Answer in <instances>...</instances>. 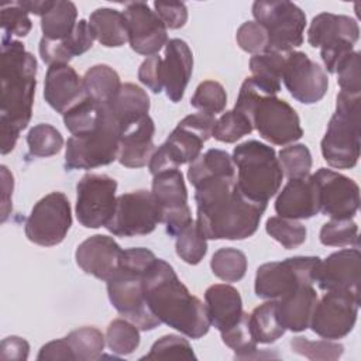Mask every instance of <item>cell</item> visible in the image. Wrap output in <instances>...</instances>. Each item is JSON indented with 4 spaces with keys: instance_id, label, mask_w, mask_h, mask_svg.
<instances>
[{
    "instance_id": "1",
    "label": "cell",
    "mask_w": 361,
    "mask_h": 361,
    "mask_svg": "<svg viewBox=\"0 0 361 361\" xmlns=\"http://www.w3.org/2000/svg\"><path fill=\"white\" fill-rule=\"evenodd\" d=\"M235 180L237 175H217L193 185L195 223L206 240H244L257 231L267 203L248 199Z\"/></svg>"
},
{
    "instance_id": "2",
    "label": "cell",
    "mask_w": 361,
    "mask_h": 361,
    "mask_svg": "<svg viewBox=\"0 0 361 361\" xmlns=\"http://www.w3.org/2000/svg\"><path fill=\"white\" fill-rule=\"evenodd\" d=\"M1 99L0 135L1 154L14 149L20 133L28 126L32 114L37 86V59L23 42L1 37Z\"/></svg>"
},
{
    "instance_id": "3",
    "label": "cell",
    "mask_w": 361,
    "mask_h": 361,
    "mask_svg": "<svg viewBox=\"0 0 361 361\" xmlns=\"http://www.w3.org/2000/svg\"><path fill=\"white\" fill-rule=\"evenodd\" d=\"M147 303L155 317L190 338L207 334L210 320L206 305L192 295L166 261L157 258L144 275Z\"/></svg>"
},
{
    "instance_id": "4",
    "label": "cell",
    "mask_w": 361,
    "mask_h": 361,
    "mask_svg": "<svg viewBox=\"0 0 361 361\" xmlns=\"http://www.w3.org/2000/svg\"><path fill=\"white\" fill-rule=\"evenodd\" d=\"M279 92L254 76L245 78L234 106L244 114L261 138L274 145H288L302 138L303 128L296 110Z\"/></svg>"
},
{
    "instance_id": "5",
    "label": "cell",
    "mask_w": 361,
    "mask_h": 361,
    "mask_svg": "<svg viewBox=\"0 0 361 361\" xmlns=\"http://www.w3.org/2000/svg\"><path fill=\"white\" fill-rule=\"evenodd\" d=\"M155 259V254L148 248L123 250L120 268L107 281V293L114 309L144 331L161 324L151 312L144 292V275Z\"/></svg>"
},
{
    "instance_id": "6",
    "label": "cell",
    "mask_w": 361,
    "mask_h": 361,
    "mask_svg": "<svg viewBox=\"0 0 361 361\" xmlns=\"http://www.w3.org/2000/svg\"><path fill=\"white\" fill-rule=\"evenodd\" d=\"M231 158L237 169V188L248 199L268 203L279 192L283 172L272 147L250 140L234 147Z\"/></svg>"
},
{
    "instance_id": "7",
    "label": "cell",
    "mask_w": 361,
    "mask_h": 361,
    "mask_svg": "<svg viewBox=\"0 0 361 361\" xmlns=\"http://www.w3.org/2000/svg\"><path fill=\"white\" fill-rule=\"evenodd\" d=\"M361 109L360 94H337L336 111L320 142L324 161L337 169L354 168L360 158Z\"/></svg>"
},
{
    "instance_id": "8",
    "label": "cell",
    "mask_w": 361,
    "mask_h": 361,
    "mask_svg": "<svg viewBox=\"0 0 361 361\" xmlns=\"http://www.w3.org/2000/svg\"><path fill=\"white\" fill-rule=\"evenodd\" d=\"M214 123L213 114L202 111L182 118L166 141L155 149L148 164L151 175L193 162L200 155L203 144L213 135Z\"/></svg>"
},
{
    "instance_id": "9",
    "label": "cell",
    "mask_w": 361,
    "mask_h": 361,
    "mask_svg": "<svg viewBox=\"0 0 361 361\" xmlns=\"http://www.w3.org/2000/svg\"><path fill=\"white\" fill-rule=\"evenodd\" d=\"M121 126L103 104V114L97 127L82 135H72L66 141L65 168L93 169L109 165L118 158Z\"/></svg>"
},
{
    "instance_id": "10",
    "label": "cell",
    "mask_w": 361,
    "mask_h": 361,
    "mask_svg": "<svg viewBox=\"0 0 361 361\" xmlns=\"http://www.w3.org/2000/svg\"><path fill=\"white\" fill-rule=\"evenodd\" d=\"M360 37L358 23L343 14L320 13L313 17L307 30V42L320 48L322 61L330 73H336L340 62L354 52Z\"/></svg>"
},
{
    "instance_id": "11",
    "label": "cell",
    "mask_w": 361,
    "mask_h": 361,
    "mask_svg": "<svg viewBox=\"0 0 361 361\" xmlns=\"http://www.w3.org/2000/svg\"><path fill=\"white\" fill-rule=\"evenodd\" d=\"M252 16L268 34L267 52H290L302 45L306 14L295 3L259 0L252 4Z\"/></svg>"
},
{
    "instance_id": "12",
    "label": "cell",
    "mask_w": 361,
    "mask_h": 361,
    "mask_svg": "<svg viewBox=\"0 0 361 361\" xmlns=\"http://www.w3.org/2000/svg\"><path fill=\"white\" fill-rule=\"evenodd\" d=\"M319 264V257L303 255L262 264L255 274V295L261 299L276 300L298 286L313 285Z\"/></svg>"
},
{
    "instance_id": "13",
    "label": "cell",
    "mask_w": 361,
    "mask_h": 361,
    "mask_svg": "<svg viewBox=\"0 0 361 361\" xmlns=\"http://www.w3.org/2000/svg\"><path fill=\"white\" fill-rule=\"evenodd\" d=\"M161 207L152 192L134 190L117 196L113 216L104 226L113 235H145L161 223Z\"/></svg>"
},
{
    "instance_id": "14",
    "label": "cell",
    "mask_w": 361,
    "mask_h": 361,
    "mask_svg": "<svg viewBox=\"0 0 361 361\" xmlns=\"http://www.w3.org/2000/svg\"><path fill=\"white\" fill-rule=\"evenodd\" d=\"M72 226V212L68 197L62 192H51L39 199L27 221V238L42 247H54L63 241Z\"/></svg>"
},
{
    "instance_id": "15",
    "label": "cell",
    "mask_w": 361,
    "mask_h": 361,
    "mask_svg": "<svg viewBox=\"0 0 361 361\" xmlns=\"http://www.w3.org/2000/svg\"><path fill=\"white\" fill-rule=\"evenodd\" d=\"M117 180L104 173H86L76 185V217L86 228L104 227L116 207Z\"/></svg>"
},
{
    "instance_id": "16",
    "label": "cell",
    "mask_w": 361,
    "mask_h": 361,
    "mask_svg": "<svg viewBox=\"0 0 361 361\" xmlns=\"http://www.w3.org/2000/svg\"><path fill=\"white\" fill-rule=\"evenodd\" d=\"M360 307V298L344 290H327L317 300L310 329L326 340H338L350 334L355 326Z\"/></svg>"
},
{
    "instance_id": "17",
    "label": "cell",
    "mask_w": 361,
    "mask_h": 361,
    "mask_svg": "<svg viewBox=\"0 0 361 361\" xmlns=\"http://www.w3.org/2000/svg\"><path fill=\"white\" fill-rule=\"evenodd\" d=\"M151 192L161 207V221L165 223L166 233L171 237H176L193 221L182 172L179 169H168L154 175Z\"/></svg>"
},
{
    "instance_id": "18",
    "label": "cell",
    "mask_w": 361,
    "mask_h": 361,
    "mask_svg": "<svg viewBox=\"0 0 361 361\" xmlns=\"http://www.w3.org/2000/svg\"><path fill=\"white\" fill-rule=\"evenodd\" d=\"M282 80L290 96L303 104L320 102L329 89L327 73L300 51L288 54Z\"/></svg>"
},
{
    "instance_id": "19",
    "label": "cell",
    "mask_w": 361,
    "mask_h": 361,
    "mask_svg": "<svg viewBox=\"0 0 361 361\" xmlns=\"http://www.w3.org/2000/svg\"><path fill=\"white\" fill-rule=\"evenodd\" d=\"M319 189L320 212L331 219H353L360 207V188L355 180L327 168L312 175Z\"/></svg>"
},
{
    "instance_id": "20",
    "label": "cell",
    "mask_w": 361,
    "mask_h": 361,
    "mask_svg": "<svg viewBox=\"0 0 361 361\" xmlns=\"http://www.w3.org/2000/svg\"><path fill=\"white\" fill-rule=\"evenodd\" d=\"M127 21L128 42L137 54L157 55L168 42L166 27L159 16L144 1L128 3L123 10Z\"/></svg>"
},
{
    "instance_id": "21",
    "label": "cell",
    "mask_w": 361,
    "mask_h": 361,
    "mask_svg": "<svg viewBox=\"0 0 361 361\" xmlns=\"http://www.w3.org/2000/svg\"><path fill=\"white\" fill-rule=\"evenodd\" d=\"M361 254L357 247L330 254L314 274V282L322 290H344L360 298Z\"/></svg>"
},
{
    "instance_id": "22",
    "label": "cell",
    "mask_w": 361,
    "mask_h": 361,
    "mask_svg": "<svg viewBox=\"0 0 361 361\" xmlns=\"http://www.w3.org/2000/svg\"><path fill=\"white\" fill-rule=\"evenodd\" d=\"M123 250L113 237L94 234L82 241L75 252L76 264L83 272L97 279L109 281L118 271Z\"/></svg>"
},
{
    "instance_id": "23",
    "label": "cell",
    "mask_w": 361,
    "mask_h": 361,
    "mask_svg": "<svg viewBox=\"0 0 361 361\" xmlns=\"http://www.w3.org/2000/svg\"><path fill=\"white\" fill-rule=\"evenodd\" d=\"M87 97L83 79L68 63L52 65L48 68L44 85L45 102L61 114Z\"/></svg>"
},
{
    "instance_id": "24",
    "label": "cell",
    "mask_w": 361,
    "mask_h": 361,
    "mask_svg": "<svg viewBox=\"0 0 361 361\" xmlns=\"http://www.w3.org/2000/svg\"><path fill=\"white\" fill-rule=\"evenodd\" d=\"M275 212L281 217L310 219L320 212L319 189L312 175L289 179L275 200Z\"/></svg>"
},
{
    "instance_id": "25",
    "label": "cell",
    "mask_w": 361,
    "mask_h": 361,
    "mask_svg": "<svg viewBox=\"0 0 361 361\" xmlns=\"http://www.w3.org/2000/svg\"><path fill=\"white\" fill-rule=\"evenodd\" d=\"M193 71V55L189 45L179 38H172L165 45L162 59V83L168 99L173 103L182 100Z\"/></svg>"
},
{
    "instance_id": "26",
    "label": "cell",
    "mask_w": 361,
    "mask_h": 361,
    "mask_svg": "<svg viewBox=\"0 0 361 361\" xmlns=\"http://www.w3.org/2000/svg\"><path fill=\"white\" fill-rule=\"evenodd\" d=\"M154 120L147 114L121 128L117 161L127 168H142L149 164L154 152Z\"/></svg>"
},
{
    "instance_id": "27",
    "label": "cell",
    "mask_w": 361,
    "mask_h": 361,
    "mask_svg": "<svg viewBox=\"0 0 361 361\" xmlns=\"http://www.w3.org/2000/svg\"><path fill=\"white\" fill-rule=\"evenodd\" d=\"M317 300V292L313 285L298 286L276 299V316L282 327L293 333L309 329Z\"/></svg>"
},
{
    "instance_id": "28",
    "label": "cell",
    "mask_w": 361,
    "mask_h": 361,
    "mask_svg": "<svg viewBox=\"0 0 361 361\" xmlns=\"http://www.w3.org/2000/svg\"><path fill=\"white\" fill-rule=\"evenodd\" d=\"M204 300L210 324L220 333L233 327L244 313L240 292L227 283L209 286L204 292Z\"/></svg>"
},
{
    "instance_id": "29",
    "label": "cell",
    "mask_w": 361,
    "mask_h": 361,
    "mask_svg": "<svg viewBox=\"0 0 361 361\" xmlns=\"http://www.w3.org/2000/svg\"><path fill=\"white\" fill-rule=\"evenodd\" d=\"M121 128L148 114L149 97L147 92L134 83H121L114 97L106 104Z\"/></svg>"
},
{
    "instance_id": "30",
    "label": "cell",
    "mask_w": 361,
    "mask_h": 361,
    "mask_svg": "<svg viewBox=\"0 0 361 361\" xmlns=\"http://www.w3.org/2000/svg\"><path fill=\"white\" fill-rule=\"evenodd\" d=\"M87 23L94 39L107 48H117L128 42L127 21L118 10L109 7L96 8Z\"/></svg>"
},
{
    "instance_id": "31",
    "label": "cell",
    "mask_w": 361,
    "mask_h": 361,
    "mask_svg": "<svg viewBox=\"0 0 361 361\" xmlns=\"http://www.w3.org/2000/svg\"><path fill=\"white\" fill-rule=\"evenodd\" d=\"M82 79L87 97L99 104H107L121 86L118 73L104 63L89 68Z\"/></svg>"
},
{
    "instance_id": "32",
    "label": "cell",
    "mask_w": 361,
    "mask_h": 361,
    "mask_svg": "<svg viewBox=\"0 0 361 361\" xmlns=\"http://www.w3.org/2000/svg\"><path fill=\"white\" fill-rule=\"evenodd\" d=\"M78 8L72 1L56 0L41 17L42 37L47 39H65L75 28Z\"/></svg>"
},
{
    "instance_id": "33",
    "label": "cell",
    "mask_w": 361,
    "mask_h": 361,
    "mask_svg": "<svg viewBox=\"0 0 361 361\" xmlns=\"http://www.w3.org/2000/svg\"><path fill=\"white\" fill-rule=\"evenodd\" d=\"M217 175H235L233 158L226 151L217 148H210L204 154H200L190 162L188 169V179L192 185Z\"/></svg>"
},
{
    "instance_id": "34",
    "label": "cell",
    "mask_w": 361,
    "mask_h": 361,
    "mask_svg": "<svg viewBox=\"0 0 361 361\" xmlns=\"http://www.w3.org/2000/svg\"><path fill=\"white\" fill-rule=\"evenodd\" d=\"M250 327L257 343L271 344L285 334L276 316V300H268L250 313Z\"/></svg>"
},
{
    "instance_id": "35",
    "label": "cell",
    "mask_w": 361,
    "mask_h": 361,
    "mask_svg": "<svg viewBox=\"0 0 361 361\" xmlns=\"http://www.w3.org/2000/svg\"><path fill=\"white\" fill-rule=\"evenodd\" d=\"M65 340L68 341L73 360L93 361L102 357L104 348V336L96 327H80L71 331Z\"/></svg>"
},
{
    "instance_id": "36",
    "label": "cell",
    "mask_w": 361,
    "mask_h": 361,
    "mask_svg": "<svg viewBox=\"0 0 361 361\" xmlns=\"http://www.w3.org/2000/svg\"><path fill=\"white\" fill-rule=\"evenodd\" d=\"M102 114L103 104L86 97L63 114V123L72 135H82L97 127Z\"/></svg>"
},
{
    "instance_id": "37",
    "label": "cell",
    "mask_w": 361,
    "mask_h": 361,
    "mask_svg": "<svg viewBox=\"0 0 361 361\" xmlns=\"http://www.w3.org/2000/svg\"><path fill=\"white\" fill-rule=\"evenodd\" d=\"M248 262L243 251L226 247L217 250L210 261L213 274L224 282H237L244 278Z\"/></svg>"
},
{
    "instance_id": "38",
    "label": "cell",
    "mask_w": 361,
    "mask_h": 361,
    "mask_svg": "<svg viewBox=\"0 0 361 361\" xmlns=\"http://www.w3.org/2000/svg\"><path fill=\"white\" fill-rule=\"evenodd\" d=\"M289 52H264L251 56L250 69L254 78L281 90V80Z\"/></svg>"
},
{
    "instance_id": "39",
    "label": "cell",
    "mask_w": 361,
    "mask_h": 361,
    "mask_svg": "<svg viewBox=\"0 0 361 361\" xmlns=\"http://www.w3.org/2000/svg\"><path fill=\"white\" fill-rule=\"evenodd\" d=\"M223 343L230 347L240 360L257 357V340L250 327V313H243L241 319L228 330L220 333Z\"/></svg>"
},
{
    "instance_id": "40",
    "label": "cell",
    "mask_w": 361,
    "mask_h": 361,
    "mask_svg": "<svg viewBox=\"0 0 361 361\" xmlns=\"http://www.w3.org/2000/svg\"><path fill=\"white\" fill-rule=\"evenodd\" d=\"M27 144L32 157L47 158L58 154L62 149L63 137L54 126L41 123L28 131Z\"/></svg>"
},
{
    "instance_id": "41",
    "label": "cell",
    "mask_w": 361,
    "mask_h": 361,
    "mask_svg": "<svg viewBox=\"0 0 361 361\" xmlns=\"http://www.w3.org/2000/svg\"><path fill=\"white\" fill-rule=\"evenodd\" d=\"M106 341L114 354L128 355L140 345L138 327L127 319H116L107 327Z\"/></svg>"
},
{
    "instance_id": "42",
    "label": "cell",
    "mask_w": 361,
    "mask_h": 361,
    "mask_svg": "<svg viewBox=\"0 0 361 361\" xmlns=\"http://www.w3.org/2000/svg\"><path fill=\"white\" fill-rule=\"evenodd\" d=\"M265 230L286 250H293L302 245L306 241L307 235L306 227L302 223L281 216L269 217L267 220Z\"/></svg>"
},
{
    "instance_id": "43",
    "label": "cell",
    "mask_w": 361,
    "mask_h": 361,
    "mask_svg": "<svg viewBox=\"0 0 361 361\" xmlns=\"http://www.w3.org/2000/svg\"><path fill=\"white\" fill-rule=\"evenodd\" d=\"M178 257L189 265L199 264L207 252L206 237L199 231L195 221L186 226L178 235L175 243Z\"/></svg>"
},
{
    "instance_id": "44",
    "label": "cell",
    "mask_w": 361,
    "mask_h": 361,
    "mask_svg": "<svg viewBox=\"0 0 361 361\" xmlns=\"http://www.w3.org/2000/svg\"><path fill=\"white\" fill-rule=\"evenodd\" d=\"M319 238L323 245L358 248V226L353 219H331L322 226Z\"/></svg>"
},
{
    "instance_id": "45",
    "label": "cell",
    "mask_w": 361,
    "mask_h": 361,
    "mask_svg": "<svg viewBox=\"0 0 361 361\" xmlns=\"http://www.w3.org/2000/svg\"><path fill=\"white\" fill-rule=\"evenodd\" d=\"M290 348L293 353L313 361H333L340 358L344 353V347L340 343L326 338L312 341L302 336L293 337L290 340Z\"/></svg>"
},
{
    "instance_id": "46",
    "label": "cell",
    "mask_w": 361,
    "mask_h": 361,
    "mask_svg": "<svg viewBox=\"0 0 361 361\" xmlns=\"http://www.w3.org/2000/svg\"><path fill=\"white\" fill-rule=\"evenodd\" d=\"M141 360H196V355L186 338L166 334L158 338Z\"/></svg>"
},
{
    "instance_id": "47",
    "label": "cell",
    "mask_w": 361,
    "mask_h": 361,
    "mask_svg": "<svg viewBox=\"0 0 361 361\" xmlns=\"http://www.w3.org/2000/svg\"><path fill=\"white\" fill-rule=\"evenodd\" d=\"M190 104L202 113L216 116L224 110L227 104V93L221 83L216 80H204L196 87Z\"/></svg>"
},
{
    "instance_id": "48",
    "label": "cell",
    "mask_w": 361,
    "mask_h": 361,
    "mask_svg": "<svg viewBox=\"0 0 361 361\" xmlns=\"http://www.w3.org/2000/svg\"><path fill=\"white\" fill-rule=\"evenodd\" d=\"M252 130L254 128L250 120L244 114L233 109L230 111L223 113L216 120L212 137H214L220 142L233 144L240 138H243L244 135L250 134Z\"/></svg>"
},
{
    "instance_id": "49",
    "label": "cell",
    "mask_w": 361,
    "mask_h": 361,
    "mask_svg": "<svg viewBox=\"0 0 361 361\" xmlns=\"http://www.w3.org/2000/svg\"><path fill=\"white\" fill-rule=\"evenodd\" d=\"M282 172L288 179L303 178L310 173L312 154L305 144H292L282 148L278 154Z\"/></svg>"
},
{
    "instance_id": "50",
    "label": "cell",
    "mask_w": 361,
    "mask_h": 361,
    "mask_svg": "<svg viewBox=\"0 0 361 361\" xmlns=\"http://www.w3.org/2000/svg\"><path fill=\"white\" fill-rule=\"evenodd\" d=\"M0 24L3 35L10 38L25 37L32 28L28 11L20 4V1H8L0 6Z\"/></svg>"
},
{
    "instance_id": "51",
    "label": "cell",
    "mask_w": 361,
    "mask_h": 361,
    "mask_svg": "<svg viewBox=\"0 0 361 361\" xmlns=\"http://www.w3.org/2000/svg\"><path fill=\"white\" fill-rule=\"evenodd\" d=\"M238 47L248 54H264L268 49V34L257 21H245L235 34Z\"/></svg>"
},
{
    "instance_id": "52",
    "label": "cell",
    "mask_w": 361,
    "mask_h": 361,
    "mask_svg": "<svg viewBox=\"0 0 361 361\" xmlns=\"http://www.w3.org/2000/svg\"><path fill=\"white\" fill-rule=\"evenodd\" d=\"M337 83L341 92L361 94V63L360 52L354 51L337 66Z\"/></svg>"
},
{
    "instance_id": "53",
    "label": "cell",
    "mask_w": 361,
    "mask_h": 361,
    "mask_svg": "<svg viewBox=\"0 0 361 361\" xmlns=\"http://www.w3.org/2000/svg\"><path fill=\"white\" fill-rule=\"evenodd\" d=\"M154 7L166 28L178 30L188 21V8L182 1H155Z\"/></svg>"
},
{
    "instance_id": "54",
    "label": "cell",
    "mask_w": 361,
    "mask_h": 361,
    "mask_svg": "<svg viewBox=\"0 0 361 361\" xmlns=\"http://www.w3.org/2000/svg\"><path fill=\"white\" fill-rule=\"evenodd\" d=\"M94 37L86 20H79L73 28V31L63 39L65 47L71 52L72 56H78L89 51L93 45Z\"/></svg>"
},
{
    "instance_id": "55",
    "label": "cell",
    "mask_w": 361,
    "mask_h": 361,
    "mask_svg": "<svg viewBox=\"0 0 361 361\" xmlns=\"http://www.w3.org/2000/svg\"><path fill=\"white\" fill-rule=\"evenodd\" d=\"M161 66H162V58L157 54L144 59L138 68L140 82L154 93H161L164 89Z\"/></svg>"
},
{
    "instance_id": "56",
    "label": "cell",
    "mask_w": 361,
    "mask_h": 361,
    "mask_svg": "<svg viewBox=\"0 0 361 361\" xmlns=\"http://www.w3.org/2000/svg\"><path fill=\"white\" fill-rule=\"evenodd\" d=\"M39 56L41 59L48 65H62V63H68L73 56L71 55V52L68 51V48L63 44V39H47V38H41L39 41Z\"/></svg>"
},
{
    "instance_id": "57",
    "label": "cell",
    "mask_w": 361,
    "mask_h": 361,
    "mask_svg": "<svg viewBox=\"0 0 361 361\" xmlns=\"http://www.w3.org/2000/svg\"><path fill=\"white\" fill-rule=\"evenodd\" d=\"M30 353V344L27 340L17 337V336H10L6 337L1 341V348H0V357L1 360H27Z\"/></svg>"
},
{
    "instance_id": "58",
    "label": "cell",
    "mask_w": 361,
    "mask_h": 361,
    "mask_svg": "<svg viewBox=\"0 0 361 361\" xmlns=\"http://www.w3.org/2000/svg\"><path fill=\"white\" fill-rule=\"evenodd\" d=\"M37 360H73V355L68 341L63 337L42 345Z\"/></svg>"
},
{
    "instance_id": "59",
    "label": "cell",
    "mask_w": 361,
    "mask_h": 361,
    "mask_svg": "<svg viewBox=\"0 0 361 361\" xmlns=\"http://www.w3.org/2000/svg\"><path fill=\"white\" fill-rule=\"evenodd\" d=\"M1 189H3V203H1V221H6L8 212L11 209V195H13V186H14V180H13V175L10 173V171L7 169V166L1 165Z\"/></svg>"
},
{
    "instance_id": "60",
    "label": "cell",
    "mask_w": 361,
    "mask_h": 361,
    "mask_svg": "<svg viewBox=\"0 0 361 361\" xmlns=\"http://www.w3.org/2000/svg\"><path fill=\"white\" fill-rule=\"evenodd\" d=\"M20 4L28 13L42 17L54 6V0H30V1H20Z\"/></svg>"
}]
</instances>
